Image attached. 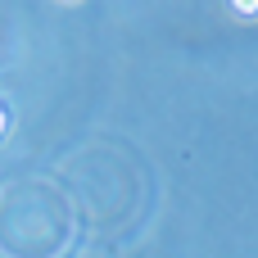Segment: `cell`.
I'll use <instances>...</instances> for the list:
<instances>
[{
	"instance_id": "obj_2",
	"label": "cell",
	"mask_w": 258,
	"mask_h": 258,
	"mask_svg": "<svg viewBox=\"0 0 258 258\" xmlns=\"http://www.w3.org/2000/svg\"><path fill=\"white\" fill-rule=\"evenodd\" d=\"M5 136H9V109L0 104V141H5Z\"/></svg>"
},
{
	"instance_id": "obj_1",
	"label": "cell",
	"mask_w": 258,
	"mask_h": 258,
	"mask_svg": "<svg viewBox=\"0 0 258 258\" xmlns=\"http://www.w3.org/2000/svg\"><path fill=\"white\" fill-rule=\"evenodd\" d=\"M236 18H258V0H236Z\"/></svg>"
}]
</instances>
